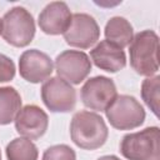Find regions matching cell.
<instances>
[{"label":"cell","instance_id":"1","mask_svg":"<svg viewBox=\"0 0 160 160\" xmlns=\"http://www.w3.org/2000/svg\"><path fill=\"white\" fill-rule=\"evenodd\" d=\"M108 136L109 129L99 114L88 110L74 114L70 122V138L78 148L96 150L106 142Z\"/></svg>","mask_w":160,"mask_h":160},{"label":"cell","instance_id":"2","mask_svg":"<svg viewBox=\"0 0 160 160\" xmlns=\"http://www.w3.org/2000/svg\"><path fill=\"white\" fill-rule=\"evenodd\" d=\"M130 66L136 74L150 78L159 70V36L152 30L134 35L129 45Z\"/></svg>","mask_w":160,"mask_h":160},{"label":"cell","instance_id":"3","mask_svg":"<svg viewBox=\"0 0 160 160\" xmlns=\"http://www.w3.org/2000/svg\"><path fill=\"white\" fill-rule=\"evenodd\" d=\"M120 152L128 160H159V128L149 126L140 131L124 135L120 141Z\"/></svg>","mask_w":160,"mask_h":160},{"label":"cell","instance_id":"4","mask_svg":"<svg viewBox=\"0 0 160 160\" xmlns=\"http://www.w3.org/2000/svg\"><path fill=\"white\" fill-rule=\"evenodd\" d=\"M35 30L32 15L22 6L10 9L1 19V36L15 48L28 46L35 36Z\"/></svg>","mask_w":160,"mask_h":160},{"label":"cell","instance_id":"5","mask_svg":"<svg viewBox=\"0 0 160 160\" xmlns=\"http://www.w3.org/2000/svg\"><path fill=\"white\" fill-rule=\"evenodd\" d=\"M110 125L118 130H132L145 121L142 105L131 95H118L104 111Z\"/></svg>","mask_w":160,"mask_h":160},{"label":"cell","instance_id":"6","mask_svg":"<svg viewBox=\"0 0 160 160\" xmlns=\"http://www.w3.org/2000/svg\"><path fill=\"white\" fill-rule=\"evenodd\" d=\"M41 100L51 112H70L76 105V91L59 76L49 78L41 85Z\"/></svg>","mask_w":160,"mask_h":160},{"label":"cell","instance_id":"7","mask_svg":"<svg viewBox=\"0 0 160 160\" xmlns=\"http://www.w3.org/2000/svg\"><path fill=\"white\" fill-rule=\"evenodd\" d=\"M118 96V90L112 79L102 75L90 78L80 90L82 104L95 111H105Z\"/></svg>","mask_w":160,"mask_h":160},{"label":"cell","instance_id":"8","mask_svg":"<svg viewBox=\"0 0 160 160\" xmlns=\"http://www.w3.org/2000/svg\"><path fill=\"white\" fill-rule=\"evenodd\" d=\"M62 36L68 45L85 50L98 42L100 38V28L91 15L76 12L72 14L70 25Z\"/></svg>","mask_w":160,"mask_h":160},{"label":"cell","instance_id":"9","mask_svg":"<svg viewBox=\"0 0 160 160\" xmlns=\"http://www.w3.org/2000/svg\"><path fill=\"white\" fill-rule=\"evenodd\" d=\"M91 65L89 55L80 50H65L54 62L58 76L72 85H79L89 76Z\"/></svg>","mask_w":160,"mask_h":160},{"label":"cell","instance_id":"10","mask_svg":"<svg viewBox=\"0 0 160 160\" xmlns=\"http://www.w3.org/2000/svg\"><path fill=\"white\" fill-rule=\"evenodd\" d=\"M52 70L54 62L50 56L38 49L25 50L19 58L20 76L31 84H39L48 80Z\"/></svg>","mask_w":160,"mask_h":160},{"label":"cell","instance_id":"11","mask_svg":"<svg viewBox=\"0 0 160 160\" xmlns=\"http://www.w3.org/2000/svg\"><path fill=\"white\" fill-rule=\"evenodd\" d=\"M15 130L22 138L29 140L40 139L48 130L49 118L48 114L38 105L22 106L14 120Z\"/></svg>","mask_w":160,"mask_h":160},{"label":"cell","instance_id":"12","mask_svg":"<svg viewBox=\"0 0 160 160\" xmlns=\"http://www.w3.org/2000/svg\"><path fill=\"white\" fill-rule=\"evenodd\" d=\"M71 11L66 2L52 1L48 4L38 18V25L44 34L60 35L64 34L71 21Z\"/></svg>","mask_w":160,"mask_h":160},{"label":"cell","instance_id":"13","mask_svg":"<svg viewBox=\"0 0 160 160\" xmlns=\"http://www.w3.org/2000/svg\"><path fill=\"white\" fill-rule=\"evenodd\" d=\"M90 60L96 68L108 72H118L126 66L125 51L108 40H101L90 50Z\"/></svg>","mask_w":160,"mask_h":160},{"label":"cell","instance_id":"14","mask_svg":"<svg viewBox=\"0 0 160 160\" xmlns=\"http://www.w3.org/2000/svg\"><path fill=\"white\" fill-rule=\"evenodd\" d=\"M105 38L109 42L116 45L120 49H124L130 45L134 38L132 25L122 16L111 18L104 29Z\"/></svg>","mask_w":160,"mask_h":160},{"label":"cell","instance_id":"15","mask_svg":"<svg viewBox=\"0 0 160 160\" xmlns=\"http://www.w3.org/2000/svg\"><path fill=\"white\" fill-rule=\"evenodd\" d=\"M21 108L19 91L12 86H0V125L12 122Z\"/></svg>","mask_w":160,"mask_h":160},{"label":"cell","instance_id":"16","mask_svg":"<svg viewBox=\"0 0 160 160\" xmlns=\"http://www.w3.org/2000/svg\"><path fill=\"white\" fill-rule=\"evenodd\" d=\"M8 160H38V146L26 138L12 139L5 149Z\"/></svg>","mask_w":160,"mask_h":160},{"label":"cell","instance_id":"17","mask_svg":"<svg viewBox=\"0 0 160 160\" xmlns=\"http://www.w3.org/2000/svg\"><path fill=\"white\" fill-rule=\"evenodd\" d=\"M141 98L152 114L159 118V101H160V76L154 75L146 78L141 82Z\"/></svg>","mask_w":160,"mask_h":160},{"label":"cell","instance_id":"18","mask_svg":"<svg viewBox=\"0 0 160 160\" xmlns=\"http://www.w3.org/2000/svg\"><path fill=\"white\" fill-rule=\"evenodd\" d=\"M41 160H76V154L69 145L58 144L48 148Z\"/></svg>","mask_w":160,"mask_h":160},{"label":"cell","instance_id":"19","mask_svg":"<svg viewBox=\"0 0 160 160\" xmlns=\"http://www.w3.org/2000/svg\"><path fill=\"white\" fill-rule=\"evenodd\" d=\"M15 64L14 61L4 55V54H0V82H8V81H11L15 76Z\"/></svg>","mask_w":160,"mask_h":160},{"label":"cell","instance_id":"20","mask_svg":"<svg viewBox=\"0 0 160 160\" xmlns=\"http://www.w3.org/2000/svg\"><path fill=\"white\" fill-rule=\"evenodd\" d=\"M98 160H120V159L118 156H115V155H104V156L99 158Z\"/></svg>","mask_w":160,"mask_h":160},{"label":"cell","instance_id":"21","mask_svg":"<svg viewBox=\"0 0 160 160\" xmlns=\"http://www.w3.org/2000/svg\"><path fill=\"white\" fill-rule=\"evenodd\" d=\"M0 35H1V19H0Z\"/></svg>","mask_w":160,"mask_h":160},{"label":"cell","instance_id":"22","mask_svg":"<svg viewBox=\"0 0 160 160\" xmlns=\"http://www.w3.org/2000/svg\"><path fill=\"white\" fill-rule=\"evenodd\" d=\"M0 160H1V150H0Z\"/></svg>","mask_w":160,"mask_h":160}]
</instances>
